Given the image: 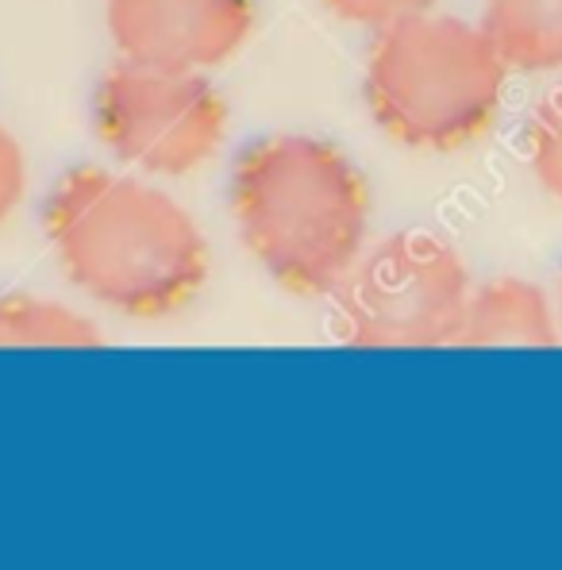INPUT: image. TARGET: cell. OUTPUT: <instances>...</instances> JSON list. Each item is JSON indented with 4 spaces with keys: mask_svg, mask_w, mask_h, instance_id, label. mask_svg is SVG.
<instances>
[{
    "mask_svg": "<svg viewBox=\"0 0 562 570\" xmlns=\"http://www.w3.org/2000/svg\"><path fill=\"white\" fill-rule=\"evenodd\" d=\"M120 58L158 70H213L247 43L255 0H108Z\"/></svg>",
    "mask_w": 562,
    "mask_h": 570,
    "instance_id": "6",
    "label": "cell"
},
{
    "mask_svg": "<svg viewBox=\"0 0 562 570\" xmlns=\"http://www.w3.org/2000/svg\"><path fill=\"white\" fill-rule=\"evenodd\" d=\"M470 271L427 232H397L358 255L335 285V332L351 347H455L470 301Z\"/></svg>",
    "mask_w": 562,
    "mask_h": 570,
    "instance_id": "4",
    "label": "cell"
},
{
    "mask_svg": "<svg viewBox=\"0 0 562 570\" xmlns=\"http://www.w3.org/2000/svg\"><path fill=\"white\" fill-rule=\"evenodd\" d=\"M43 224L66 278L105 308L162 321L208 278V243L166 189L131 174L73 166L55 181Z\"/></svg>",
    "mask_w": 562,
    "mask_h": 570,
    "instance_id": "1",
    "label": "cell"
},
{
    "mask_svg": "<svg viewBox=\"0 0 562 570\" xmlns=\"http://www.w3.org/2000/svg\"><path fill=\"white\" fill-rule=\"evenodd\" d=\"M559 305L548 289L516 274L470 289L459 347H559Z\"/></svg>",
    "mask_w": 562,
    "mask_h": 570,
    "instance_id": "7",
    "label": "cell"
},
{
    "mask_svg": "<svg viewBox=\"0 0 562 570\" xmlns=\"http://www.w3.org/2000/svg\"><path fill=\"white\" fill-rule=\"evenodd\" d=\"M97 136L142 174L181 178L213 163L228 136V105L200 70L120 62L97 81Z\"/></svg>",
    "mask_w": 562,
    "mask_h": 570,
    "instance_id": "5",
    "label": "cell"
},
{
    "mask_svg": "<svg viewBox=\"0 0 562 570\" xmlns=\"http://www.w3.org/2000/svg\"><path fill=\"white\" fill-rule=\"evenodd\" d=\"M0 347H105L93 316L50 297H0Z\"/></svg>",
    "mask_w": 562,
    "mask_h": 570,
    "instance_id": "9",
    "label": "cell"
},
{
    "mask_svg": "<svg viewBox=\"0 0 562 570\" xmlns=\"http://www.w3.org/2000/svg\"><path fill=\"white\" fill-rule=\"evenodd\" d=\"M524 150L540 189L562 200V86L551 89L532 112L524 131Z\"/></svg>",
    "mask_w": 562,
    "mask_h": 570,
    "instance_id": "10",
    "label": "cell"
},
{
    "mask_svg": "<svg viewBox=\"0 0 562 570\" xmlns=\"http://www.w3.org/2000/svg\"><path fill=\"white\" fill-rule=\"evenodd\" d=\"M440 0H328V8L343 20L358 23V28H390L397 20H408V16L432 12Z\"/></svg>",
    "mask_w": 562,
    "mask_h": 570,
    "instance_id": "11",
    "label": "cell"
},
{
    "mask_svg": "<svg viewBox=\"0 0 562 570\" xmlns=\"http://www.w3.org/2000/svg\"><path fill=\"white\" fill-rule=\"evenodd\" d=\"M509 73L482 23L421 12L377 31L363 89L390 139L416 150H459L493 128Z\"/></svg>",
    "mask_w": 562,
    "mask_h": 570,
    "instance_id": "3",
    "label": "cell"
},
{
    "mask_svg": "<svg viewBox=\"0 0 562 570\" xmlns=\"http://www.w3.org/2000/svg\"><path fill=\"white\" fill-rule=\"evenodd\" d=\"M231 213L247 250L282 289L332 297L366 250L371 189L328 139H255L231 170Z\"/></svg>",
    "mask_w": 562,
    "mask_h": 570,
    "instance_id": "2",
    "label": "cell"
},
{
    "mask_svg": "<svg viewBox=\"0 0 562 570\" xmlns=\"http://www.w3.org/2000/svg\"><path fill=\"white\" fill-rule=\"evenodd\" d=\"M555 305H559V324H562V282H559V301H555Z\"/></svg>",
    "mask_w": 562,
    "mask_h": 570,
    "instance_id": "13",
    "label": "cell"
},
{
    "mask_svg": "<svg viewBox=\"0 0 562 570\" xmlns=\"http://www.w3.org/2000/svg\"><path fill=\"white\" fill-rule=\"evenodd\" d=\"M23 193H28V155L20 139L0 124V224L20 208Z\"/></svg>",
    "mask_w": 562,
    "mask_h": 570,
    "instance_id": "12",
    "label": "cell"
},
{
    "mask_svg": "<svg viewBox=\"0 0 562 570\" xmlns=\"http://www.w3.org/2000/svg\"><path fill=\"white\" fill-rule=\"evenodd\" d=\"M482 31L509 70H562V0H485Z\"/></svg>",
    "mask_w": 562,
    "mask_h": 570,
    "instance_id": "8",
    "label": "cell"
}]
</instances>
